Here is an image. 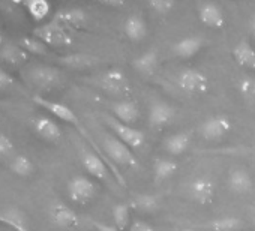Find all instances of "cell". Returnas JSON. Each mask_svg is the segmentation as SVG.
Listing matches in <instances>:
<instances>
[{
  "label": "cell",
  "mask_w": 255,
  "mask_h": 231,
  "mask_svg": "<svg viewBox=\"0 0 255 231\" xmlns=\"http://www.w3.org/2000/svg\"><path fill=\"white\" fill-rule=\"evenodd\" d=\"M92 84L98 89H101L108 96L120 99H129L132 95V87L129 83V78L119 68H110L107 71H102L96 77L92 78Z\"/></svg>",
  "instance_id": "1"
},
{
  "label": "cell",
  "mask_w": 255,
  "mask_h": 231,
  "mask_svg": "<svg viewBox=\"0 0 255 231\" xmlns=\"http://www.w3.org/2000/svg\"><path fill=\"white\" fill-rule=\"evenodd\" d=\"M101 149L114 168H117V167L138 168L140 167V162H138L134 150L111 134L104 135V138L101 141Z\"/></svg>",
  "instance_id": "2"
},
{
  "label": "cell",
  "mask_w": 255,
  "mask_h": 231,
  "mask_svg": "<svg viewBox=\"0 0 255 231\" xmlns=\"http://www.w3.org/2000/svg\"><path fill=\"white\" fill-rule=\"evenodd\" d=\"M102 119H104V123L111 129L113 135L117 137L122 143H125L126 146H129L132 150H137V149H141L146 143V135L143 131L131 126V125H126V123H122L120 120L114 119L113 116H108V114H102Z\"/></svg>",
  "instance_id": "3"
},
{
  "label": "cell",
  "mask_w": 255,
  "mask_h": 231,
  "mask_svg": "<svg viewBox=\"0 0 255 231\" xmlns=\"http://www.w3.org/2000/svg\"><path fill=\"white\" fill-rule=\"evenodd\" d=\"M32 35L36 39L42 41L45 45L57 47V48L71 47L72 42H74V39L68 33V30L63 26L57 24L56 21H50V23H45V24H41V26L35 27Z\"/></svg>",
  "instance_id": "4"
},
{
  "label": "cell",
  "mask_w": 255,
  "mask_h": 231,
  "mask_svg": "<svg viewBox=\"0 0 255 231\" xmlns=\"http://www.w3.org/2000/svg\"><path fill=\"white\" fill-rule=\"evenodd\" d=\"M24 77L30 84H33L35 87L42 89V90H50V89L59 87L63 81L62 72L57 68L47 66V65L32 66L24 74Z\"/></svg>",
  "instance_id": "5"
},
{
  "label": "cell",
  "mask_w": 255,
  "mask_h": 231,
  "mask_svg": "<svg viewBox=\"0 0 255 231\" xmlns=\"http://www.w3.org/2000/svg\"><path fill=\"white\" fill-rule=\"evenodd\" d=\"M233 131V122L225 114L210 116L198 126V132L206 141H219Z\"/></svg>",
  "instance_id": "6"
},
{
  "label": "cell",
  "mask_w": 255,
  "mask_h": 231,
  "mask_svg": "<svg viewBox=\"0 0 255 231\" xmlns=\"http://www.w3.org/2000/svg\"><path fill=\"white\" fill-rule=\"evenodd\" d=\"M176 83L182 92L192 96L204 95L209 90V78L206 77V74L194 68L182 69L176 77Z\"/></svg>",
  "instance_id": "7"
},
{
  "label": "cell",
  "mask_w": 255,
  "mask_h": 231,
  "mask_svg": "<svg viewBox=\"0 0 255 231\" xmlns=\"http://www.w3.org/2000/svg\"><path fill=\"white\" fill-rule=\"evenodd\" d=\"M188 195L200 206H209L216 197V183L209 176H197L188 185Z\"/></svg>",
  "instance_id": "8"
},
{
  "label": "cell",
  "mask_w": 255,
  "mask_h": 231,
  "mask_svg": "<svg viewBox=\"0 0 255 231\" xmlns=\"http://www.w3.org/2000/svg\"><path fill=\"white\" fill-rule=\"evenodd\" d=\"M98 192L96 183L87 176H74L68 182V195L77 204H87Z\"/></svg>",
  "instance_id": "9"
},
{
  "label": "cell",
  "mask_w": 255,
  "mask_h": 231,
  "mask_svg": "<svg viewBox=\"0 0 255 231\" xmlns=\"http://www.w3.org/2000/svg\"><path fill=\"white\" fill-rule=\"evenodd\" d=\"M80 159H81L84 170L92 177H95L96 180H101V182L110 180V171L111 170H110L108 164L105 162V159L98 152L87 149V147H83L80 150Z\"/></svg>",
  "instance_id": "10"
},
{
  "label": "cell",
  "mask_w": 255,
  "mask_h": 231,
  "mask_svg": "<svg viewBox=\"0 0 255 231\" xmlns=\"http://www.w3.org/2000/svg\"><path fill=\"white\" fill-rule=\"evenodd\" d=\"M176 107L165 101H155L149 107L147 122L153 129H162L176 119Z\"/></svg>",
  "instance_id": "11"
},
{
  "label": "cell",
  "mask_w": 255,
  "mask_h": 231,
  "mask_svg": "<svg viewBox=\"0 0 255 231\" xmlns=\"http://www.w3.org/2000/svg\"><path fill=\"white\" fill-rule=\"evenodd\" d=\"M110 111L113 113L114 119L131 126L140 120L141 116V110L138 104L132 99H120V101L110 102Z\"/></svg>",
  "instance_id": "12"
},
{
  "label": "cell",
  "mask_w": 255,
  "mask_h": 231,
  "mask_svg": "<svg viewBox=\"0 0 255 231\" xmlns=\"http://www.w3.org/2000/svg\"><path fill=\"white\" fill-rule=\"evenodd\" d=\"M198 20L209 29H222L225 26L224 9L215 2H201L197 6Z\"/></svg>",
  "instance_id": "13"
},
{
  "label": "cell",
  "mask_w": 255,
  "mask_h": 231,
  "mask_svg": "<svg viewBox=\"0 0 255 231\" xmlns=\"http://www.w3.org/2000/svg\"><path fill=\"white\" fill-rule=\"evenodd\" d=\"M53 21L63 26L65 29H83L87 24V14L84 9L75 8V6L60 8L54 14Z\"/></svg>",
  "instance_id": "14"
},
{
  "label": "cell",
  "mask_w": 255,
  "mask_h": 231,
  "mask_svg": "<svg viewBox=\"0 0 255 231\" xmlns=\"http://www.w3.org/2000/svg\"><path fill=\"white\" fill-rule=\"evenodd\" d=\"M227 185H228V189L233 194H236V195H245V194H249L254 189V179H252L251 173L246 168L236 167L228 174Z\"/></svg>",
  "instance_id": "15"
},
{
  "label": "cell",
  "mask_w": 255,
  "mask_h": 231,
  "mask_svg": "<svg viewBox=\"0 0 255 231\" xmlns=\"http://www.w3.org/2000/svg\"><path fill=\"white\" fill-rule=\"evenodd\" d=\"M50 216H51L53 224L56 227H59V228H63V230L77 228L78 224H80V219H78L77 213L69 206H66L65 203L53 204V207L50 210Z\"/></svg>",
  "instance_id": "16"
},
{
  "label": "cell",
  "mask_w": 255,
  "mask_h": 231,
  "mask_svg": "<svg viewBox=\"0 0 255 231\" xmlns=\"http://www.w3.org/2000/svg\"><path fill=\"white\" fill-rule=\"evenodd\" d=\"M203 47H204V39L198 35H191L174 42L171 51L179 59H192L203 50Z\"/></svg>",
  "instance_id": "17"
},
{
  "label": "cell",
  "mask_w": 255,
  "mask_h": 231,
  "mask_svg": "<svg viewBox=\"0 0 255 231\" xmlns=\"http://www.w3.org/2000/svg\"><path fill=\"white\" fill-rule=\"evenodd\" d=\"M123 33H125V36L128 39L132 41V42L143 41L147 36V33H149L146 20L141 15H138V14L129 15L125 20V23H123Z\"/></svg>",
  "instance_id": "18"
},
{
  "label": "cell",
  "mask_w": 255,
  "mask_h": 231,
  "mask_svg": "<svg viewBox=\"0 0 255 231\" xmlns=\"http://www.w3.org/2000/svg\"><path fill=\"white\" fill-rule=\"evenodd\" d=\"M191 144H192V134L188 131H182V132L171 134L164 140V150L170 156H180L189 150Z\"/></svg>",
  "instance_id": "19"
},
{
  "label": "cell",
  "mask_w": 255,
  "mask_h": 231,
  "mask_svg": "<svg viewBox=\"0 0 255 231\" xmlns=\"http://www.w3.org/2000/svg\"><path fill=\"white\" fill-rule=\"evenodd\" d=\"M231 54L240 68L248 69V71H255V48L248 39L239 41L234 45Z\"/></svg>",
  "instance_id": "20"
},
{
  "label": "cell",
  "mask_w": 255,
  "mask_h": 231,
  "mask_svg": "<svg viewBox=\"0 0 255 231\" xmlns=\"http://www.w3.org/2000/svg\"><path fill=\"white\" fill-rule=\"evenodd\" d=\"M159 66V54L155 50L144 51L132 60V68L143 77H152Z\"/></svg>",
  "instance_id": "21"
},
{
  "label": "cell",
  "mask_w": 255,
  "mask_h": 231,
  "mask_svg": "<svg viewBox=\"0 0 255 231\" xmlns=\"http://www.w3.org/2000/svg\"><path fill=\"white\" fill-rule=\"evenodd\" d=\"M33 128L36 131V134L44 138L45 141H50V143H57L60 138H62V129L60 126L50 117H36L33 120Z\"/></svg>",
  "instance_id": "22"
},
{
  "label": "cell",
  "mask_w": 255,
  "mask_h": 231,
  "mask_svg": "<svg viewBox=\"0 0 255 231\" xmlns=\"http://www.w3.org/2000/svg\"><path fill=\"white\" fill-rule=\"evenodd\" d=\"M59 62H60L63 66H66V68L83 71V69H90V68L99 65V63H101V59H99L98 56H93V54L74 53V54H68V56L60 57Z\"/></svg>",
  "instance_id": "23"
},
{
  "label": "cell",
  "mask_w": 255,
  "mask_h": 231,
  "mask_svg": "<svg viewBox=\"0 0 255 231\" xmlns=\"http://www.w3.org/2000/svg\"><path fill=\"white\" fill-rule=\"evenodd\" d=\"M179 170L177 161L173 158H158L153 164V180L156 185H161L171 179Z\"/></svg>",
  "instance_id": "24"
},
{
  "label": "cell",
  "mask_w": 255,
  "mask_h": 231,
  "mask_svg": "<svg viewBox=\"0 0 255 231\" xmlns=\"http://www.w3.org/2000/svg\"><path fill=\"white\" fill-rule=\"evenodd\" d=\"M29 54L15 44H5L2 48H0V62L8 65V66H20L27 60Z\"/></svg>",
  "instance_id": "25"
},
{
  "label": "cell",
  "mask_w": 255,
  "mask_h": 231,
  "mask_svg": "<svg viewBox=\"0 0 255 231\" xmlns=\"http://www.w3.org/2000/svg\"><path fill=\"white\" fill-rule=\"evenodd\" d=\"M243 225H245L243 221L237 216H222L201 227L206 228L207 231H242Z\"/></svg>",
  "instance_id": "26"
},
{
  "label": "cell",
  "mask_w": 255,
  "mask_h": 231,
  "mask_svg": "<svg viewBox=\"0 0 255 231\" xmlns=\"http://www.w3.org/2000/svg\"><path fill=\"white\" fill-rule=\"evenodd\" d=\"M131 204L128 203H117L113 206L111 209V215H113V221H114V227L119 231H128L132 224L131 219Z\"/></svg>",
  "instance_id": "27"
},
{
  "label": "cell",
  "mask_w": 255,
  "mask_h": 231,
  "mask_svg": "<svg viewBox=\"0 0 255 231\" xmlns=\"http://www.w3.org/2000/svg\"><path fill=\"white\" fill-rule=\"evenodd\" d=\"M159 206L161 200L155 194H138L131 201V207L143 213H153L159 209Z\"/></svg>",
  "instance_id": "28"
},
{
  "label": "cell",
  "mask_w": 255,
  "mask_h": 231,
  "mask_svg": "<svg viewBox=\"0 0 255 231\" xmlns=\"http://www.w3.org/2000/svg\"><path fill=\"white\" fill-rule=\"evenodd\" d=\"M23 6L26 8L30 18L36 23L44 21L51 12V5L47 2V0H26Z\"/></svg>",
  "instance_id": "29"
},
{
  "label": "cell",
  "mask_w": 255,
  "mask_h": 231,
  "mask_svg": "<svg viewBox=\"0 0 255 231\" xmlns=\"http://www.w3.org/2000/svg\"><path fill=\"white\" fill-rule=\"evenodd\" d=\"M9 168L11 171L18 176V177H29L33 174L35 171V165L33 162L26 156V155H15L11 161H9Z\"/></svg>",
  "instance_id": "30"
},
{
  "label": "cell",
  "mask_w": 255,
  "mask_h": 231,
  "mask_svg": "<svg viewBox=\"0 0 255 231\" xmlns=\"http://www.w3.org/2000/svg\"><path fill=\"white\" fill-rule=\"evenodd\" d=\"M237 89L242 98L255 107V78L251 75H245L237 81Z\"/></svg>",
  "instance_id": "31"
},
{
  "label": "cell",
  "mask_w": 255,
  "mask_h": 231,
  "mask_svg": "<svg viewBox=\"0 0 255 231\" xmlns=\"http://www.w3.org/2000/svg\"><path fill=\"white\" fill-rule=\"evenodd\" d=\"M20 47L29 54H36V56H47L48 50H47V45L36 39L35 36H26L20 41Z\"/></svg>",
  "instance_id": "32"
},
{
  "label": "cell",
  "mask_w": 255,
  "mask_h": 231,
  "mask_svg": "<svg viewBox=\"0 0 255 231\" xmlns=\"http://www.w3.org/2000/svg\"><path fill=\"white\" fill-rule=\"evenodd\" d=\"M176 2L174 0H150L149 2V8L152 9V12L158 14V15H170L174 8H176Z\"/></svg>",
  "instance_id": "33"
},
{
  "label": "cell",
  "mask_w": 255,
  "mask_h": 231,
  "mask_svg": "<svg viewBox=\"0 0 255 231\" xmlns=\"http://www.w3.org/2000/svg\"><path fill=\"white\" fill-rule=\"evenodd\" d=\"M15 146L12 143V140L0 132V159L2 161H11L15 156Z\"/></svg>",
  "instance_id": "34"
},
{
  "label": "cell",
  "mask_w": 255,
  "mask_h": 231,
  "mask_svg": "<svg viewBox=\"0 0 255 231\" xmlns=\"http://www.w3.org/2000/svg\"><path fill=\"white\" fill-rule=\"evenodd\" d=\"M128 231H158L152 224H149L147 221H143V219H135L132 221L131 227Z\"/></svg>",
  "instance_id": "35"
},
{
  "label": "cell",
  "mask_w": 255,
  "mask_h": 231,
  "mask_svg": "<svg viewBox=\"0 0 255 231\" xmlns=\"http://www.w3.org/2000/svg\"><path fill=\"white\" fill-rule=\"evenodd\" d=\"M18 2H0V11L6 15H14L18 12Z\"/></svg>",
  "instance_id": "36"
},
{
  "label": "cell",
  "mask_w": 255,
  "mask_h": 231,
  "mask_svg": "<svg viewBox=\"0 0 255 231\" xmlns=\"http://www.w3.org/2000/svg\"><path fill=\"white\" fill-rule=\"evenodd\" d=\"M14 84V78L11 77L9 72H6L5 69L0 68V90L8 89Z\"/></svg>",
  "instance_id": "37"
},
{
  "label": "cell",
  "mask_w": 255,
  "mask_h": 231,
  "mask_svg": "<svg viewBox=\"0 0 255 231\" xmlns=\"http://www.w3.org/2000/svg\"><path fill=\"white\" fill-rule=\"evenodd\" d=\"M93 225L98 231H119L114 225H108V224H104V222H96L93 221Z\"/></svg>",
  "instance_id": "38"
},
{
  "label": "cell",
  "mask_w": 255,
  "mask_h": 231,
  "mask_svg": "<svg viewBox=\"0 0 255 231\" xmlns=\"http://www.w3.org/2000/svg\"><path fill=\"white\" fill-rule=\"evenodd\" d=\"M104 6H110V8H122L125 5V2H120V0H110V2H101Z\"/></svg>",
  "instance_id": "39"
},
{
  "label": "cell",
  "mask_w": 255,
  "mask_h": 231,
  "mask_svg": "<svg viewBox=\"0 0 255 231\" xmlns=\"http://www.w3.org/2000/svg\"><path fill=\"white\" fill-rule=\"evenodd\" d=\"M249 32H251V35L255 38V12L252 14V17H251V20H249Z\"/></svg>",
  "instance_id": "40"
},
{
  "label": "cell",
  "mask_w": 255,
  "mask_h": 231,
  "mask_svg": "<svg viewBox=\"0 0 255 231\" xmlns=\"http://www.w3.org/2000/svg\"><path fill=\"white\" fill-rule=\"evenodd\" d=\"M3 45H5V39H3V35L0 33V48H2Z\"/></svg>",
  "instance_id": "41"
},
{
  "label": "cell",
  "mask_w": 255,
  "mask_h": 231,
  "mask_svg": "<svg viewBox=\"0 0 255 231\" xmlns=\"http://www.w3.org/2000/svg\"><path fill=\"white\" fill-rule=\"evenodd\" d=\"M180 231H198L197 228H183V230H180Z\"/></svg>",
  "instance_id": "42"
},
{
  "label": "cell",
  "mask_w": 255,
  "mask_h": 231,
  "mask_svg": "<svg viewBox=\"0 0 255 231\" xmlns=\"http://www.w3.org/2000/svg\"><path fill=\"white\" fill-rule=\"evenodd\" d=\"M254 158H255V146H254Z\"/></svg>",
  "instance_id": "43"
},
{
  "label": "cell",
  "mask_w": 255,
  "mask_h": 231,
  "mask_svg": "<svg viewBox=\"0 0 255 231\" xmlns=\"http://www.w3.org/2000/svg\"><path fill=\"white\" fill-rule=\"evenodd\" d=\"M254 231H255V228H254Z\"/></svg>",
  "instance_id": "44"
},
{
  "label": "cell",
  "mask_w": 255,
  "mask_h": 231,
  "mask_svg": "<svg viewBox=\"0 0 255 231\" xmlns=\"http://www.w3.org/2000/svg\"><path fill=\"white\" fill-rule=\"evenodd\" d=\"M0 219H2V218H0Z\"/></svg>",
  "instance_id": "45"
}]
</instances>
